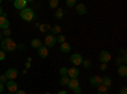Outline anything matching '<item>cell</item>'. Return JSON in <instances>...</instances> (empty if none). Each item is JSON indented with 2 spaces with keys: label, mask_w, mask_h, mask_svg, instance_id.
Wrapping results in <instances>:
<instances>
[{
  "label": "cell",
  "mask_w": 127,
  "mask_h": 94,
  "mask_svg": "<svg viewBox=\"0 0 127 94\" xmlns=\"http://www.w3.org/2000/svg\"><path fill=\"white\" fill-rule=\"evenodd\" d=\"M0 45H1V51H4V52H14L17 50V43L10 37L4 38Z\"/></svg>",
  "instance_id": "1"
},
{
  "label": "cell",
  "mask_w": 127,
  "mask_h": 94,
  "mask_svg": "<svg viewBox=\"0 0 127 94\" xmlns=\"http://www.w3.org/2000/svg\"><path fill=\"white\" fill-rule=\"evenodd\" d=\"M20 18H22L23 20H26V22H32V20L34 19V10L32 8H24L23 10H20Z\"/></svg>",
  "instance_id": "2"
},
{
  "label": "cell",
  "mask_w": 127,
  "mask_h": 94,
  "mask_svg": "<svg viewBox=\"0 0 127 94\" xmlns=\"http://www.w3.org/2000/svg\"><path fill=\"white\" fill-rule=\"evenodd\" d=\"M111 59H112V56L109 54V51L103 50V51L99 52V61H102V64H108L111 61Z\"/></svg>",
  "instance_id": "3"
},
{
  "label": "cell",
  "mask_w": 127,
  "mask_h": 94,
  "mask_svg": "<svg viewBox=\"0 0 127 94\" xmlns=\"http://www.w3.org/2000/svg\"><path fill=\"white\" fill-rule=\"evenodd\" d=\"M55 45H56V37H55V36H52L51 33L47 34L46 38H45V47L51 48V47H54Z\"/></svg>",
  "instance_id": "4"
},
{
  "label": "cell",
  "mask_w": 127,
  "mask_h": 94,
  "mask_svg": "<svg viewBox=\"0 0 127 94\" xmlns=\"http://www.w3.org/2000/svg\"><path fill=\"white\" fill-rule=\"evenodd\" d=\"M83 56L80 55V54H72L71 55V57H70V61H71V64L74 65V66H79V65H81V62H83Z\"/></svg>",
  "instance_id": "5"
},
{
  "label": "cell",
  "mask_w": 127,
  "mask_h": 94,
  "mask_svg": "<svg viewBox=\"0 0 127 94\" xmlns=\"http://www.w3.org/2000/svg\"><path fill=\"white\" fill-rule=\"evenodd\" d=\"M4 75L6 76L8 80H14V79L18 76V70L14 69V67H10V69H8V70L5 71Z\"/></svg>",
  "instance_id": "6"
},
{
  "label": "cell",
  "mask_w": 127,
  "mask_h": 94,
  "mask_svg": "<svg viewBox=\"0 0 127 94\" xmlns=\"http://www.w3.org/2000/svg\"><path fill=\"white\" fill-rule=\"evenodd\" d=\"M75 10L78 15H85L88 13V8L85 4H76L75 5Z\"/></svg>",
  "instance_id": "7"
},
{
  "label": "cell",
  "mask_w": 127,
  "mask_h": 94,
  "mask_svg": "<svg viewBox=\"0 0 127 94\" xmlns=\"http://www.w3.org/2000/svg\"><path fill=\"white\" fill-rule=\"evenodd\" d=\"M5 85H6L9 93H15L18 90V84H17V81H14V80H8Z\"/></svg>",
  "instance_id": "8"
},
{
  "label": "cell",
  "mask_w": 127,
  "mask_h": 94,
  "mask_svg": "<svg viewBox=\"0 0 127 94\" xmlns=\"http://www.w3.org/2000/svg\"><path fill=\"white\" fill-rule=\"evenodd\" d=\"M79 74H80L79 69L74 66V67H70V69H69L67 76H69V79H78V78H79Z\"/></svg>",
  "instance_id": "9"
},
{
  "label": "cell",
  "mask_w": 127,
  "mask_h": 94,
  "mask_svg": "<svg viewBox=\"0 0 127 94\" xmlns=\"http://www.w3.org/2000/svg\"><path fill=\"white\" fill-rule=\"evenodd\" d=\"M13 5L18 10H23L24 8H27V0H14Z\"/></svg>",
  "instance_id": "10"
},
{
  "label": "cell",
  "mask_w": 127,
  "mask_h": 94,
  "mask_svg": "<svg viewBox=\"0 0 127 94\" xmlns=\"http://www.w3.org/2000/svg\"><path fill=\"white\" fill-rule=\"evenodd\" d=\"M89 81H90V85H93V87H99V85L102 84V76H99V75H93V76L89 79Z\"/></svg>",
  "instance_id": "11"
},
{
  "label": "cell",
  "mask_w": 127,
  "mask_h": 94,
  "mask_svg": "<svg viewBox=\"0 0 127 94\" xmlns=\"http://www.w3.org/2000/svg\"><path fill=\"white\" fill-rule=\"evenodd\" d=\"M37 52H38V56L41 59H47V56H48V48L45 47V46H41Z\"/></svg>",
  "instance_id": "12"
},
{
  "label": "cell",
  "mask_w": 127,
  "mask_h": 94,
  "mask_svg": "<svg viewBox=\"0 0 127 94\" xmlns=\"http://www.w3.org/2000/svg\"><path fill=\"white\" fill-rule=\"evenodd\" d=\"M9 26H10V23H9V20H8V18H5V17H0V28L1 29H9Z\"/></svg>",
  "instance_id": "13"
},
{
  "label": "cell",
  "mask_w": 127,
  "mask_h": 94,
  "mask_svg": "<svg viewBox=\"0 0 127 94\" xmlns=\"http://www.w3.org/2000/svg\"><path fill=\"white\" fill-rule=\"evenodd\" d=\"M50 32H51V34L52 36H59V34H61V27L59 26V24H55V26H51V29H50Z\"/></svg>",
  "instance_id": "14"
},
{
  "label": "cell",
  "mask_w": 127,
  "mask_h": 94,
  "mask_svg": "<svg viewBox=\"0 0 127 94\" xmlns=\"http://www.w3.org/2000/svg\"><path fill=\"white\" fill-rule=\"evenodd\" d=\"M67 87H69V89L74 90L75 88L80 87V81H79L78 79H70V80H69V84H67Z\"/></svg>",
  "instance_id": "15"
},
{
  "label": "cell",
  "mask_w": 127,
  "mask_h": 94,
  "mask_svg": "<svg viewBox=\"0 0 127 94\" xmlns=\"http://www.w3.org/2000/svg\"><path fill=\"white\" fill-rule=\"evenodd\" d=\"M117 74H118V76H122V78L127 76V66H126V65L118 66V67H117Z\"/></svg>",
  "instance_id": "16"
},
{
  "label": "cell",
  "mask_w": 127,
  "mask_h": 94,
  "mask_svg": "<svg viewBox=\"0 0 127 94\" xmlns=\"http://www.w3.org/2000/svg\"><path fill=\"white\" fill-rule=\"evenodd\" d=\"M60 50L64 52V54H69V52L71 51V46H70L69 42H64V43L60 45Z\"/></svg>",
  "instance_id": "17"
},
{
  "label": "cell",
  "mask_w": 127,
  "mask_h": 94,
  "mask_svg": "<svg viewBox=\"0 0 127 94\" xmlns=\"http://www.w3.org/2000/svg\"><path fill=\"white\" fill-rule=\"evenodd\" d=\"M31 46L33 47V48H36V50H38L42 46V41L39 38H33V39L31 41Z\"/></svg>",
  "instance_id": "18"
},
{
  "label": "cell",
  "mask_w": 127,
  "mask_h": 94,
  "mask_svg": "<svg viewBox=\"0 0 127 94\" xmlns=\"http://www.w3.org/2000/svg\"><path fill=\"white\" fill-rule=\"evenodd\" d=\"M126 62H127V57L126 56H122V57H117L114 61V64L117 65V66H121V65H126Z\"/></svg>",
  "instance_id": "19"
},
{
  "label": "cell",
  "mask_w": 127,
  "mask_h": 94,
  "mask_svg": "<svg viewBox=\"0 0 127 94\" xmlns=\"http://www.w3.org/2000/svg\"><path fill=\"white\" fill-rule=\"evenodd\" d=\"M102 84H103L104 87L109 88V87L112 85V79H111V76H103V78H102Z\"/></svg>",
  "instance_id": "20"
},
{
  "label": "cell",
  "mask_w": 127,
  "mask_h": 94,
  "mask_svg": "<svg viewBox=\"0 0 127 94\" xmlns=\"http://www.w3.org/2000/svg\"><path fill=\"white\" fill-rule=\"evenodd\" d=\"M39 31H41V32L42 33H47L48 32V31L51 29V26L50 24H47V23H42V24H39Z\"/></svg>",
  "instance_id": "21"
},
{
  "label": "cell",
  "mask_w": 127,
  "mask_h": 94,
  "mask_svg": "<svg viewBox=\"0 0 127 94\" xmlns=\"http://www.w3.org/2000/svg\"><path fill=\"white\" fill-rule=\"evenodd\" d=\"M97 88H98V90H97L98 94H108V88H107V87H104L103 84H100V85L97 87Z\"/></svg>",
  "instance_id": "22"
},
{
  "label": "cell",
  "mask_w": 127,
  "mask_h": 94,
  "mask_svg": "<svg viewBox=\"0 0 127 94\" xmlns=\"http://www.w3.org/2000/svg\"><path fill=\"white\" fill-rule=\"evenodd\" d=\"M69 76L67 75H65V76H61L60 78V85H62V87H67V84H69Z\"/></svg>",
  "instance_id": "23"
},
{
  "label": "cell",
  "mask_w": 127,
  "mask_h": 94,
  "mask_svg": "<svg viewBox=\"0 0 127 94\" xmlns=\"http://www.w3.org/2000/svg\"><path fill=\"white\" fill-rule=\"evenodd\" d=\"M64 14H65V12H64L61 8H57V9L55 10V18H56V19H61V18L64 17Z\"/></svg>",
  "instance_id": "24"
},
{
  "label": "cell",
  "mask_w": 127,
  "mask_h": 94,
  "mask_svg": "<svg viewBox=\"0 0 127 94\" xmlns=\"http://www.w3.org/2000/svg\"><path fill=\"white\" fill-rule=\"evenodd\" d=\"M48 6L51 9H57L59 8V0H50V1H48Z\"/></svg>",
  "instance_id": "25"
},
{
  "label": "cell",
  "mask_w": 127,
  "mask_h": 94,
  "mask_svg": "<svg viewBox=\"0 0 127 94\" xmlns=\"http://www.w3.org/2000/svg\"><path fill=\"white\" fill-rule=\"evenodd\" d=\"M64 43V42H66V36L65 34H59V36H56V43Z\"/></svg>",
  "instance_id": "26"
},
{
  "label": "cell",
  "mask_w": 127,
  "mask_h": 94,
  "mask_svg": "<svg viewBox=\"0 0 127 94\" xmlns=\"http://www.w3.org/2000/svg\"><path fill=\"white\" fill-rule=\"evenodd\" d=\"M59 72H60V75H61V76H65V75H67L69 69H67V67H65V66H62V67H60V69H59Z\"/></svg>",
  "instance_id": "27"
},
{
  "label": "cell",
  "mask_w": 127,
  "mask_h": 94,
  "mask_svg": "<svg viewBox=\"0 0 127 94\" xmlns=\"http://www.w3.org/2000/svg\"><path fill=\"white\" fill-rule=\"evenodd\" d=\"M81 65H83L84 69H89V67L92 66V61H90V60H83Z\"/></svg>",
  "instance_id": "28"
},
{
  "label": "cell",
  "mask_w": 127,
  "mask_h": 94,
  "mask_svg": "<svg viewBox=\"0 0 127 94\" xmlns=\"http://www.w3.org/2000/svg\"><path fill=\"white\" fill-rule=\"evenodd\" d=\"M78 3H76V0H66V6L67 8H71V6H75Z\"/></svg>",
  "instance_id": "29"
},
{
  "label": "cell",
  "mask_w": 127,
  "mask_h": 94,
  "mask_svg": "<svg viewBox=\"0 0 127 94\" xmlns=\"http://www.w3.org/2000/svg\"><path fill=\"white\" fill-rule=\"evenodd\" d=\"M6 81H8V79H6V76L3 74V75H0V84H3V85H5L6 84Z\"/></svg>",
  "instance_id": "30"
},
{
  "label": "cell",
  "mask_w": 127,
  "mask_h": 94,
  "mask_svg": "<svg viewBox=\"0 0 127 94\" xmlns=\"http://www.w3.org/2000/svg\"><path fill=\"white\" fill-rule=\"evenodd\" d=\"M10 34H12V31H10V29H4L3 31V36H5V38L10 37Z\"/></svg>",
  "instance_id": "31"
},
{
  "label": "cell",
  "mask_w": 127,
  "mask_h": 94,
  "mask_svg": "<svg viewBox=\"0 0 127 94\" xmlns=\"http://www.w3.org/2000/svg\"><path fill=\"white\" fill-rule=\"evenodd\" d=\"M5 56H6V55H5V52L0 50V61H1V60H4V59H5Z\"/></svg>",
  "instance_id": "32"
},
{
  "label": "cell",
  "mask_w": 127,
  "mask_h": 94,
  "mask_svg": "<svg viewBox=\"0 0 127 94\" xmlns=\"http://www.w3.org/2000/svg\"><path fill=\"white\" fill-rule=\"evenodd\" d=\"M17 48H18L19 51H24V50H26V46L22 43V45H18V46H17Z\"/></svg>",
  "instance_id": "33"
},
{
  "label": "cell",
  "mask_w": 127,
  "mask_h": 94,
  "mask_svg": "<svg viewBox=\"0 0 127 94\" xmlns=\"http://www.w3.org/2000/svg\"><path fill=\"white\" fill-rule=\"evenodd\" d=\"M120 94H127V88L126 87H122L121 90H120Z\"/></svg>",
  "instance_id": "34"
},
{
  "label": "cell",
  "mask_w": 127,
  "mask_h": 94,
  "mask_svg": "<svg viewBox=\"0 0 127 94\" xmlns=\"http://www.w3.org/2000/svg\"><path fill=\"white\" fill-rule=\"evenodd\" d=\"M72 92L75 93V94H80V93H81V88H80V87H78V88H75V89H74Z\"/></svg>",
  "instance_id": "35"
},
{
  "label": "cell",
  "mask_w": 127,
  "mask_h": 94,
  "mask_svg": "<svg viewBox=\"0 0 127 94\" xmlns=\"http://www.w3.org/2000/svg\"><path fill=\"white\" fill-rule=\"evenodd\" d=\"M100 70H102V71L107 70V64H102V65H100Z\"/></svg>",
  "instance_id": "36"
},
{
  "label": "cell",
  "mask_w": 127,
  "mask_h": 94,
  "mask_svg": "<svg viewBox=\"0 0 127 94\" xmlns=\"http://www.w3.org/2000/svg\"><path fill=\"white\" fill-rule=\"evenodd\" d=\"M14 94H27V93H26L24 90H22V89H18V90H17Z\"/></svg>",
  "instance_id": "37"
},
{
  "label": "cell",
  "mask_w": 127,
  "mask_h": 94,
  "mask_svg": "<svg viewBox=\"0 0 127 94\" xmlns=\"http://www.w3.org/2000/svg\"><path fill=\"white\" fill-rule=\"evenodd\" d=\"M120 51H121V54H122L123 56H126V50H125V48H121Z\"/></svg>",
  "instance_id": "38"
},
{
  "label": "cell",
  "mask_w": 127,
  "mask_h": 94,
  "mask_svg": "<svg viewBox=\"0 0 127 94\" xmlns=\"http://www.w3.org/2000/svg\"><path fill=\"white\" fill-rule=\"evenodd\" d=\"M57 94H67V93H66L65 90H59V92H57Z\"/></svg>",
  "instance_id": "39"
},
{
  "label": "cell",
  "mask_w": 127,
  "mask_h": 94,
  "mask_svg": "<svg viewBox=\"0 0 127 94\" xmlns=\"http://www.w3.org/2000/svg\"><path fill=\"white\" fill-rule=\"evenodd\" d=\"M3 90H4V85L0 84V93H3Z\"/></svg>",
  "instance_id": "40"
},
{
  "label": "cell",
  "mask_w": 127,
  "mask_h": 94,
  "mask_svg": "<svg viewBox=\"0 0 127 94\" xmlns=\"http://www.w3.org/2000/svg\"><path fill=\"white\" fill-rule=\"evenodd\" d=\"M3 13H4V10H3V8H1V6H0V17L3 15Z\"/></svg>",
  "instance_id": "41"
},
{
  "label": "cell",
  "mask_w": 127,
  "mask_h": 94,
  "mask_svg": "<svg viewBox=\"0 0 127 94\" xmlns=\"http://www.w3.org/2000/svg\"><path fill=\"white\" fill-rule=\"evenodd\" d=\"M0 41H3V33H0Z\"/></svg>",
  "instance_id": "42"
},
{
  "label": "cell",
  "mask_w": 127,
  "mask_h": 94,
  "mask_svg": "<svg viewBox=\"0 0 127 94\" xmlns=\"http://www.w3.org/2000/svg\"><path fill=\"white\" fill-rule=\"evenodd\" d=\"M43 94H51V93H48V92H47V93H43Z\"/></svg>",
  "instance_id": "43"
},
{
  "label": "cell",
  "mask_w": 127,
  "mask_h": 94,
  "mask_svg": "<svg viewBox=\"0 0 127 94\" xmlns=\"http://www.w3.org/2000/svg\"><path fill=\"white\" fill-rule=\"evenodd\" d=\"M8 94H14V93H8Z\"/></svg>",
  "instance_id": "44"
},
{
  "label": "cell",
  "mask_w": 127,
  "mask_h": 94,
  "mask_svg": "<svg viewBox=\"0 0 127 94\" xmlns=\"http://www.w3.org/2000/svg\"><path fill=\"white\" fill-rule=\"evenodd\" d=\"M0 4H1V0H0Z\"/></svg>",
  "instance_id": "45"
}]
</instances>
